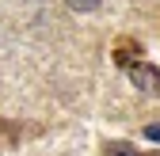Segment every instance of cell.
I'll use <instances>...</instances> for the list:
<instances>
[{"label": "cell", "mask_w": 160, "mask_h": 156, "mask_svg": "<svg viewBox=\"0 0 160 156\" xmlns=\"http://www.w3.org/2000/svg\"><path fill=\"white\" fill-rule=\"evenodd\" d=\"M126 72H130V84H133L137 91H145V95H156V91H160V69H156V65L137 61V65H130Z\"/></svg>", "instance_id": "6da1fadb"}, {"label": "cell", "mask_w": 160, "mask_h": 156, "mask_svg": "<svg viewBox=\"0 0 160 156\" xmlns=\"http://www.w3.org/2000/svg\"><path fill=\"white\" fill-rule=\"evenodd\" d=\"M141 53H145V50H141V42H137V38H118L114 50H111V57H114L118 69H130V65H137V61H145Z\"/></svg>", "instance_id": "7a4b0ae2"}, {"label": "cell", "mask_w": 160, "mask_h": 156, "mask_svg": "<svg viewBox=\"0 0 160 156\" xmlns=\"http://www.w3.org/2000/svg\"><path fill=\"white\" fill-rule=\"evenodd\" d=\"M99 156H141V152H137L130 141H107L103 149H99Z\"/></svg>", "instance_id": "3957f363"}, {"label": "cell", "mask_w": 160, "mask_h": 156, "mask_svg": "<svg viewBox=\"0 0 160 156\" xmlns=\"http://www.w3.org/2000/svg\"><path fill=\"white\" fill-rule=\"evenodd\" d=\"M19 141V126L15 122H0V149H8Z\"/></svg>", "instance_id": "277c9868"}, {"label": "cell", "mask_w": 160, "mask_h": 156, "mask_svg": "<svg viewBox=\"0 0 160 156\" xmlns=\"http://www.w3.org/2000/svg\"><path fill=\"white\" fill-rule=\"evenodd\" d=\"M65 4L72 8V12H80V15H88V12H95L103 0H65Z\"/></svg>", "instance_id": "5b68a950"}, {"label": "cell", "mask_w": 160, "mask_h": 156, "mask_svg": "<svg viewBox=\"0 0 160 156\" xmlns=\"http://www.w3.org/2000/svg\"><path fill=\"white\" fill-rule=\"evenodd\" d=\"M145 137H149V141H160V122H152V126H145Z\"/></svg>", "instance_id": "8992f818"}, {"label": "cell", "mask_w": 160, "mask_h": 156, "mask_svg": "<svg viewBox=\"0 0 160 156\" xmlns=\"http://www.w3.org/2000/svg\"><path fill=\"white\" fill-rule=\"evenodd\" d=\"M145 156H160V152H145Z\"/></svg>", "instance_id": "52a82bcc"}]
</instances>
